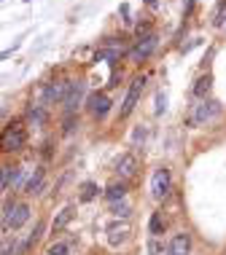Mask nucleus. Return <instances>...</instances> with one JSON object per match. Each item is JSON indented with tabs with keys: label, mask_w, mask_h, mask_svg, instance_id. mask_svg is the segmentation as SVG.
<instances>
[{
	"label": "nucleus",
	"mask_w": 226,
	"mask_h": 255,
	"mask_svg": "<svg viewBox=\"0 0 226 255\" xmlns=\"http://www.w3.org/2000/svg\"><path fill=\"white\" fill-rule=\"evenodd\" d=\"M148 3H154V0H148Z\"/></svg>",
	"instance_id": "obj_30"
},
{
	"label": "nucleus",
	"mask_w": 226,
	"mask_h": 255,
	"mask_svg": "<svg viewBox=\"0 0 226 255\" xmlns=\"http://www.w3.org/2000/svg\"><path fill=\"white\" fill-rule=\"evenodd\" d=\"M97 196H100L97 183H84V185H81V194H78V202H81V204L92 202V199H97Z\"/></svg>",
	"instance_id": "obj_20"
},
{
	"label": "nucleus",
	"mask_w": 226,
	"mask_h": 255,
	"mask_svg": "<svg viewBox=\"0 0 226 255\" xmlns=\"http://www.w3.org/2000/svg\"><path fill=\"white\" fill-rule=\"evenodd\" d=\"M164 105H167V97H164V94H159V97H156V113H162Z\"/></svg>",
	"instance_id": "obj_29"
},
{
	"label": "nucleus",
	"mask_w": 226,
	"mask_h": 255,
	"mask_svg": "<svg viewBox=\"0 0 226 255\" xmlns=\"http://www.w3.org/2000/svg\"><path fill=\"white\" fill-rule=\"evenodd\" d=\"M143 89H146V78H143V75H135L132 84H129V89H127V97H124V102H121V108H119V119H127V116L138 108Z\"/></svg>",
	"instance_id": "obj_4"
},
{
	"label": "nucleus",
	"mask_w": 226,
	"mask_h": 255,
	"mask_svg": "<svg viewBox=\"0 0 226 255\" xmlns=\"http://www.w3.org/2000/svg\"><path fill=\"white\" fill-rule=\"evenodd\" d=\"M156 46H159V35L156 32H148V35H143V38H138L135 40V46L129 49V62H135V65H140V62H146L151 54L156 51Z\"/></svg>",
	"instance_id": "obj_3"
},
{
	"label": "nucleus",
	"mask_w": 226,
	"mask_h": 255,
	"mask_svg": "<svg viewBox=\"0 0 226 255\" xmlns=\"http://www.w3.org/2000/svg\"><path fill=\"white\" fill-rule=\"evenodd\" d=\"M75 127H78V113H70L65 116V127H62V134H73Z\"/></svg>",
	"instance_id": "obj_26"
},
{
	"label": "nucleus",
	"mask_w": 226,
	"mask_h": 255,
	"mask_svg": "<svg viewBox=\"0 0 226 255\" xmlns=\"http://www.w3.org/2000/svg\"><path fill=\"white\" fill-rule=\"evenodd\" d=\"M84 97H86V81H70V89H67V97H65V102H62V110H65V116H70V113H75L78 110V105L84 102Z\"/></svg>",
	"instance_id": "obj_8"
},
{
	"label": "nucleus",
	"mask_w": 226,
	"mask_h": 255,
	"mask_svg": "<svg viewBox=\"0 0 226 255\" xmlns=\"http://www.w3.org/2000/svg\"><path fill=\"white\" fill-rule=\"evenodd\" d=\"M216 113H218V102L216 100H200L194 108H191L186 124L189 127H202V124H208Z\"/></svg>",
	"instance_id": "obj_5"
},
{
	"label": "nucleus",
	"mask_w": 226,
	"mask_h": 255,
	"mask_svg": "<svg viewBox=\"0 0 226 255\" xmlns=\"http://www.w3.org/2000/svg\"><path fill=\"white\" fill-rule=\"evenodd\" d=\"M27 220H30V204H27V202H16V199H8L5 207H3V220H0L3 231L5 234L19 231Z\"/></svg>",
	"instance_id": "obj_2"
},
{
	"label": "nucleus",
	"mask_w": 226,
	"mask_h": 255,
	"mask_svg": "<svg viewBox=\"0 0 226 255\" xmlns=\"http://www.w3.org/2000/svg\"><path fill=\"white\" fill-rule=\"evenodd\" d=\"M148 253H151V255H170L167 245H164L159 237H151V242H148Z\"/></svg>",
	"instance_id": "obj_24"
},
{
	"label": "nucleus",
	"mask_w": 226,
	"mask_h": 255,
	"mask_svg": "<svg viewBox=\"0 0 226 255\" xmlns=\"http://www.w3.org/2000/svg\"><path fill=\"white\" fill-rule=\"evenodd\" d=\"M43 185H46V169L43 167H38L35 172H32L30 175V180L24 183V194L27 196H35V194H40V191H43Z\"/></svg>",
	"instance_id": "obj_13"
},
{
	"label": "nucleus",
	"mask_w": 226,
	"mask_h": 255,
	"mask_svg": "<svg viewBox=\"0 0 226 255\" xmlns=\"http://www.w3.org/2000/svg\"><path fill=\"white\" fill-rule=\"evenodd\" d=\"M127 194H129L127 180H116V183H111L105 188V199H108V202H124Z\"/></svg>",
	"instance_id": "obj_16"
},
{
	"label": "nucleus",
	"mask_w": 226,
	"mask_h": 255,
	"mask_svg": "<svg viewBox=\"0 0 226 255\" xmlns=\"http://www.w3.org/2000/svg\"><path fill=\"white\" fill-rule=\"evenodd\" d=\"M43 231H46V223L43 220H35V229H32L30 234H27V239H24V247H27V253L32 250V247H35L40 239H43Z\"/></svg>",
	"instance_id": "obj_17"
},
{
	"label": "nucleus",
	"mask_w": 226,
	"mask_h": 255,
	"mask_svg": "<svg viewBox=\"0 0 226 255\" xmlns=\"http://www.w3.org/2000/svg\"><path fill=\"white\" fill-rule=\"evenodd\" d=\"M27 148V127L22 119H13L0 132V153H19Z\"/></svg>",
	"instance_id": "obj_1"
},
{
	"label": "nucleus",
	"mask_w": 226,
	"mask_h": 255,
	"mask_svg": "<svg viewBox=\"0 0 226 255\" xmlns=\"http://www.w3.org/2000/svg\"><path fill=\"white\" fill-rule=\"evenodd\" d=\"M210 92H213V75L202 73L200 78L194 81V86H191V94H194L197 100H210Z\"/></svg>",
	"instance_id": "obj_12"
},
{
	"label": "nucleus",
	"mask_w": 226,
	"mask_h": 255,
	"mask_svg": "<svg viewBox=\"0 0 226 255\" xmlns=\"http://www.w3.org/2000/svg\"><path fill=\"white\" fill-rule=\"evenodd\" d=\"M11 169H13V167H8V164H0V194H3V191H8V183H11Z\"/></svg>",
	"instance_id": "obj_25"
},
{
	"label": "nucleus",
	"mask_w": 226,
	"mask_h": 255,
	"mask_svg": "<svg viewBox=\"0 0 226 255\" xmlns=\"http://www.w3.org/2000/svg\"><path fill=\"white\" fill-rule=\"evenodd\" d=\"M49 255H70V245L67 242H54L49 247Z\"/></svg>",
	"instance_id": "obj_27"
},
{
	"label": "nucleus",
	"mask_w": 226,
	"mask_h": 255,
	"mask_svg": "<svg viewBox=\"0 0 226 255\" xmlns=\"http://www.w3.org/2000/svg\"><path fill=\"white\" fill-rule=\"evenodd\" d=\"M0 229H3V226H0Z\"/></svg>",
	"instance_id": "obj_31"
},
{
	"label": "nucleus",
	"mask_w": 226,
	"mask_h": 255,
	"mask_svg": "<svg viewBox=\"0 0 226 255\" xmlns=\"http://www.w3.org/2000/svg\"><path fill=\"white\" fill-rule=\"evenodd\" d=\"M73 220V204H67V207H62V210H59V215L54 218V223H51V231L57 234V231H62L67 223H70Z\"/></svg>",
	"instance_id": "obj_18"
},
{
	"label": "nucleus",
	"mask_w": 226,
	"mask_h": 255,
	"mask_svg": "<svg viewBox=\"0 0 226 255\" xmlns=\"http://www.w3.org/2000/svg\"><path fill=\"white\" fill-rule=\"evenodd\" d=\"M111 105H113V102H111V97H108L105 92H92V94L86 97L89 113H92L97 121H100V119H105V116L111 113Z\"/></svg>",
	"instance_id": "obj_9"
},
{
	"label": "nucleus",
	"mask_w": 226,
	"mask_h": 255,
	"mask_svg": "<svg viewBox=\"0 0 226 255\" xmlns=\"http://www.w3.org/2000/svg\"><path fill=\"white\" fill-rule=\"evenodd\" d=\"M170 188H173V175H170L167 167H159L154 172V177H151V196H154L156 202H162V199L170 194Z\"/></svg>",
	"instance_id": "obj_6"
},
{
	"label": "nucleus",
	"mask_w": 226,
	"mask_h": 255,
	"mask_svg": "<svg viewBox=\"0 0 226 255\" xmlns=\"http://www.w3.org/2000/svg\"><path fill=\"white\" fill-rule=\"evenodd\" d=\"M11 191H22L24 188V169L22 167H13L11 169V183H8Z\"/></svg>",
	"instance_id": "obj_21"
},
{
	"label": "nucleus",
	"mask_w": 226,
	"mask_h": 255,
	"mask_svg": "<svg viewBox=\"0 0 226 255\" xmlns=\"http://www.w3.org/2000/svg\"><path fill=\"white\" fill-rule=\"evenodd\" d=\"M67 89H70V81L67 78H59V81H51V84H46L43 89V105H62L65 97H67Z\"/></svg>",
	"instance_id": "obj_7"
},
{
	"label": "nucleus",
	"mask_w": 226,
	"mask_h": 255,
	"mask_svg": "<svg viewBox=\"0 0 226 255\" xmlns=\"http://www.w3.org/2000/svg\"><path fill=\"white\" fill-rule=\"evenodd\" d=\"M27 121H30L32 127H43V124L49 121V110H46V105L30 102V105H27Z\"/></svg>",
	"instance_id": "obj_15"
},
{
	"label": "nucleus",
	"mask_w": 226,
	"mask_h": 255,
	"mask_svg": "<svg viewBox=\"0 0 226 255\" xmlns=\"http://www.w3.org/2000/svg\"><path fill=\"white\" fill-rule=\"evenodd\" d=\"M164 229H167V220H164V215H162V212H154L151 220H148V234H151V237H162Z\"/></svg>",
	"instance_id": "obj_19"
},
{
	"label": "nucleus",
	"mask_w": 226,
	"mask_h": 255,
	"mask_svg": "<svg viewBox=\"0 0 226 255\" xmlns=\"http://www.w3.org/2000/svg\"><path fill=\"white\" fill-rule=\"evenodd\" d=\"M170 255H191V234L189 231H178L167 245Z\"/></svg>",
	"instance_id": "obj_11"
},
{
	"label": "nucleus",
	"mask_w": 226,
	"mask_h": 255,
	"mask_svg": "<svg viewBox=\"0 0 226 255\" xmlns=\"http://www.w3.org/2000/svg\"><path fill=\"white\" fill-rule=\"evenodd\" d=\"M138 169H140V161H138V156L129 150V153H121V158L116 161V175L121 177V180H129V177H135L138 175Z\"/></svg>",
	"instance_id": "obj_10"
},
{
	"label": "nucleus",
	"mask_w": 226,
	"mask_h": 255,
	"mask_svg": "<svg viewBox=\"0 0 226 255\" xmlns=\"http://www.w3.org/2000/svg\"><path fill=\"white\" fill-rule=\"evenodd\" d=\"M129 237V226L127 223H111L108 226V245L111 247H119L121 242H127Z\"/></svg>",
	"instance_id": "obj_14"
},
{
	"label": "nucleus",
	"mask_w": 226,
	"mask_h": 255,
	"mask_svg": "<svg viewBox=\"0 0 226 255\" xmlns=\"http://www.w3.org/2000/svg\"><path fill=\"white\" fill-rule=\"evenodd\" d=\"M224 24H226V0H218L213 11V27H224Z\"/></svg>",
	"instance_id": "obj_23"
},
{
	"label": "nucleus",
	"mask_w": 226,
	"mask_h": 255,
	"mask_svg": "<svg viewBox=\"0 0 226 255\" xmlns=\"http://www.w3.org/2000/svg\"><path fill=\"white\" fill-rule=\"evenodd\" d=\"M129 212H132V207H129L127 202H111V215L113 218H129Z\"/></svg>",
	"instance_id": "obj_22"
},
{
	"label": "nucleus",
	"mask_w": 226,
	"mask_h": 255,
	"mask_svg": "<svg viewBox=\"0 0 226 255\" xmlns=\"http://www.w3.org/2000/svg\"><path fill=\"white\" fill-rule=\"evenodd\" d=\"M119 57H121V51H116V49H102V51H97L94 62H100V59H119Z\"/></svg>",
	"instance_id": "obj_28"
}]
</instances>
